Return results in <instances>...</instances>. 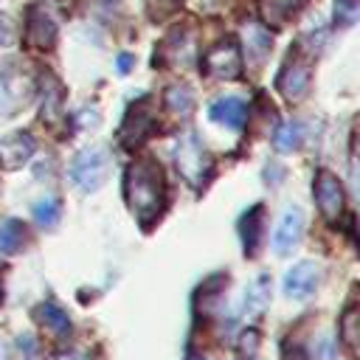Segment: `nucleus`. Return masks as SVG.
<instances>
[{
    "label": "nucleus",
    "mask_w": 360,
    "mask_h": 360,
    "mask_svg": "<svg viewBox=\"0 0 360 360\" xmlns=\"http://www.w3.org/2000/svg\"><path fill=\"white\" fill-rule=\"evenodd\" d=\"M360 312H357V307H349L346 312H343V318H340V343L352 352V354H357V346H360Z\"/></svg>",
    "instance_id": "nucleus-21"
},
{
    "label": "nucleus",
    "mask_w": 360,
    "mask_h": 360,
    "mask_svg": "<svg viewBox=\"0 0 360 360\" xmlns=\"http://www.w3.org/2000/svg\"><path fill=\"white\" fill-rule=\"evenodd\" d=\"M59 217H62V205H59V200L45 197V200L34 202V219H37L42 228H53V225L59 222Z\"/></svg>",
    "instance_id": "nucleus-24"
},
{
    "label": "nucleus",
    "mask_w": 360,
    "mask_h": 360,
    "mask_svg": "<svg viewBox=\"0 0 360 360\" xmlns=\"http://www.w3.org/2000/svg\"><path fill=\"white\" fill-rule=\"evenodd\" d=\"M312 194H315V205L321 211V217L326 222H335L343 217V205H346V194H343V183L329 172L321 169L312 180Z\"/></svg>",
    "instance_id": "nucleus-6"
},
{
    "label": "nucleus",
    "mask_w": 360,
    "mask_h": 360,
    "mask_svg": "<svg viewBox=\"0 0 360 360\" xmlns=\"http://www.w3.org/2000/svg\"><path fill=\"white\" fill-rule=\"evenodd\" d=\"M34 152H37V141L31 132H11V135L0 138V166L8 172L28 163V158Z\"/></svg>",
    "instance_id": "nucleus-11"
},
{
    "label": "nucleus",
    "mask_w": 360,
    "mask_h": 360,
    "mask_svg": "<svg viewBox=\"0 0 360 360\" xmlns=\"http://www.w3.org/2000/svg\"><path fill=\"white\" fill-rule=\"evenodd\" d=\"M202 73L208 79L233 82L242 76V53L236 39H219L202 59Z\"/></svg>",
    "instance_id": "nucleus-4"
},
{
    "label": "nucleus",
    "mask_w": 360,
    "mask_h": 360,
    "mask_svg": "<svg viewBox=\"0 0 360 360\" xmlns=\"http://www.w3.org/2000/svg\"><path fill=\"white\" fill-rule=\"evenodd\" d=\"M211 121L228 127V129H242L245 127V118H248V104L239 98V96H228V98H217L208 110Z\"/></svg>",
    "instance_id": "nucleus-14"
},
{
    "label": "nucleus",
    "mask_w": 360,
    "mask_h": 360,
    "mask_svg": "<svg viewBox=\"0 0 360 360\" xmlns=\"http://www.w3.org/2000/svg\"><path fill=\"white\" fill-rule=\"evenodd\" d=\"M124 197L129 211L146 225L152 222L160 211H163V200H166V183H163V172L152 158H138L127 166L124 174Z\"/></svg>",
    "instance_id": "nucleus-1"
},
{
    "label": "nucleus",
    "mask_w": 360,
    "mask_h": 360,
    "mask_svg": "<svg viewBox=\"0 0 360 360\" xmlns=\"http://www.w3.org/2000/svg\"><path fill=\"white\" fill-rule=\"evenodd\" d=\"M163 104H166L169 112H174L180 118H188L191 110H194V90L188 84H183V82L169 84L166 93H163Z\"/></svg>",
    "instance_id": "nucleus-17"
},
{
    "label": "nucleus",
    "mask_w": 360,
    "mask_h": 360,
    "mask_svg": "<svg viewBox=\"0 0 360 360\" xmlns=\"http://www.w3.org/2000/svg\"><path fill=\"white\" fill-rule=\"evenodd\" d=\"M304 6V0H262L259 3V11H262V20L273 28L284 25L290 17L298 14V8Z\"/></svg>",
    "instance_id": "nucleus-16"
},
{
    "label": "nucleus",
    "mask_w": 360,
    "mask_h": 360,
    "mask_svg": "<svg viewBox=\"0 0 360 360\" xmlns=\"http://www.w3.org/2000/svg\"><path fill=\"white\" fill-rule=\"evenodd\" d=\"M37 321H39L51 335H56V338H65V335L70 332V318H68V312H65L62 307H56L53 301H45V304L37 307Z\"/></svg>",
    "instance_id": "nucleus-18"
},
{
    "label": "nucleus",
    "mask_w": 360,
    "mask_h": 360,
    "mask_svg": "<svg viewBox=\"0 0 360 360\" xmlns=\"http://www.w3.org/2000/svg\"><path fill=\"white\" fill-rule=\"evenodd\" d=\"M39 90H42V118L48 124H56L65 112V87L51 70H42Z\"/></svg>",
    "instance_id": "nucleus-13"
},
{
    "label": "nucleus",
    "mask_w": 360,
    "mask_h": 360,
    "mask_svg": "<svg viewBox=\"0 0 360 360\" xmlns=\"http://www.w3.org/2000/svg\"><path fill=\"white\" fill-rule=\"evenodd\" d=\"M25 42L37 51H51L56 45V22L39 6L31 8L25 17Z\"/></svg>",
    "instance_id": "nucleus-12"
},
{
    "label": "nucleus",
    "mask_w": 360,
    "mask_h": 360,
    "mask_svg": "<svg viewBox=\"0 0 360 360\" xmlns=\"http://www.w3.org/2000/svg\"><path fill=\"white\" fill-rule=\"evenodd\" d=\"M152 132H155V110H152V104H149L146 98H143V101H135V104L129 107V112H127L121 129H118V141H121L127 149H132V146L143 143Z\"/></svg>",
    "instance_id": "nucleus-7"
},
{
    "label": "nucleus",
    "mask_w": 360,
    "mask_h": 360,
    "mask_svg": "<svg viewBox=\"0 0 360 360\" xmlns=\"http://www.w3.org/2000/svg\"><path fill=\"white\" fill-rule=\"evenodd\" d=\"M174 166L186 183H191L194 188L202 186V180L211 172V155L197 132H183L174 141Z\"/></svg>",
    "instance_id": "nucleus-2"
},
{
    "label": "nucleus",
    "mask_w": 360,
    "mask_h": 360,
    "mask_svg": "<svg viewBox=\"0 0 360 360\" xmlns=\"http://www.w3.org/2000/svg\"><path fill=\"white\" fill-rule=\"evenodd\" d=\"M312 84V62L304 59L298 51H290V59L284 62V68L278 70L276 87L287 101H301L309 93Z\"/></svg>",
    "instance_id": "nucleus-5"
},
{
    "label": "nucleus",
    "mask_w": 360,
    "mask_h": 360,
    "mask_svg": "<svg viewBox=\"0 0 360 360\" xmlns=\"http://www.w3.org/2000/svg\"><path fill=\"white\" fill-rule=\"evenodd\" d=\"M177 6H180V0H149V11H152V17H158V20H163L166 14H172Z\"/></svg>",
    "instance_id": "nucleus-26"
},
{
    "label": "nucleus",
    "mask_w": 360,
    "mask_h": 360,
    "mask_svg": "<svg viewBox=\"0 0 360 360\" xmlns=\"http://www.w3.org/2000/svg\"><path fill=\"white\" fill-rule=\"evenodd\" d=\"M31 98V82L17 65L0 68V112H14Z\"/></svg>",
    "instance_id": "nucleus-8"
},
{
    "label": "nucleus",
    "mask_w": 360,
    "mask_h": 360,
    "mask_svg": "<svg viewBox=\"0 0 360 360\" xmlns=\"http://www.w3.org/2000/svg\"><path fill=\"white\" fill-rule=\"evenodd\" d=\"M276 149L278 152H292V149H298V143H301V124L298 121H287V124H281L278 129H276Z\"/></svg>",
    "instance_id": "nucleus-23"
},
{
    "label": "nucleus",
    "mask_w": 360,
    "mask_h": 360,
    "mask_svg": "<svg viewBox=\"0 0 360 360\" xmlns=\"http://www.w3.org/2000/svg\"><path fill=\"white\" fill-rule=\"evenodd\" d=\"M318 281H321V267H318L315 262H298V264H292V267L287 270L281 290H284L287 298L301 301V298H309V295L315 292Z\"/></svg>",
    "instance_id": "nucleus-9"
},
{
    "label": "nucleus",
    "mask_w": 360,
    "mask_h": 360,
    "mask_svg": "<svg viewBox=\"0 0 360 360\" xmlns=\"http://www.w3.org/2000/svg\"><path fill=\"white\" fill-rule=\"evenodd\" d=\"M284 360H309V357L298 343H287L284 346Z\"/></svg>",
    "instance_id": "nucleus-27"
},
{
    "label": "nucleus",
    "mask_w": 360,
    "mask_h": 360,
    "mask_svg": "<svg viewBox=\"0 0 360 360\" xmlns=\"http://www.w3.org/2000/svg\"><path fill=\"white\" fill-rule=\"evenodd\" d=\"M14 360H42L39 354V343L31 332H22L17 338V349H14Z\"/></svg>",
    "instance_id": "nucleus-25"
},
{
    "label": "nucleus",
    "mask_w": 360,
    "mask_h": 360,
    "mask_svg": "<svg viewBox=\"0 0 360 360\" xmlns=\"http://www.w3.org/2000/svg\"><path fill=\"white\" fill-rule=\"evenodd\" d=\"M262 228H264V208L253 205L242 219H239V233H242V248L248 256H253L259 250L262 242Z\"/></svg>",
    "instance_id": "nucleus-15"
},
{
    "label": "nucleus",
    "mask_w": 360,
    "mask_h": 360,
    "mask_svg": "<svg viewBox=\"0 0 360 360\" xmlns=\"http://www.w3.org/2000/svg\"><path fill=\"white\" fill-rule=\"evenodd\" d=\"M129 68H132V56H129V53H121V56H118V70L127 73Z\"/></svg>",
    "instance_id": "nucleus-28"
},
{
    "label": "nucleus",
    "mask_w": 360,
    "mask_h": 360,
    "mask_svg": "<svg viewBox=\"0 0 360 360\" xmlns=\"http://www.w3.org/2000/svg\"><path fill=\"white\" fill-rule=\"evenodd\" d=\"M110 177V152L104 146H84L70 160V180L82 191H98Z\"/></svg>",
    "instance_id": "nucleus-3"
},
{
    "label": "nucleus",
    "mask_w": 360,
    "mask_h": 360,
    "mask_svg": "<svg viewBox=\"0 0 360 360\" xmlns=\"http://www.w3.org/2000/svg\"><path fill=\"white\" fill-rule=\"evenodd\" d=\"M0 301H3V281H0Z\"/></svg>",
    "instance_id": "nucleus-29"
},
{
    "label": "nucleus",
    "mask_w": 360,
    "mask_h": 360,
    "mask_svg": "<svg viewBox=\"0 0 360 360\" xmlns=\"http://www.w3.org/2000/svg\"><path fill=\"white\" fill-rule=\"evenodd\" d=\"M304 236V211L301 208H287L284 217L278 219L276 231H273V250L278 256H287L298 248Z\"/></svg>",
    "instance_id": "nucleus-10"
},
{
    "label": "nucleus",
    "mask_w": 360,
    "mask_h": 360,
    "mask_svg": "<svg viewBox=\"0 0 360 360\" xmlns=\"http://www.w3.org/2000/svg\"><path fill=\"white\" fill-rule=\"evenodd\" d=\"M191 360H202V357H191Z\"/></svg>",
    "instance_id": "nucleus-30"
},
{
    "label": "nucleus",
    "mask_w": 360,
    "mask_h": 360,
    "mask_svg": "<svg viewBox=\"0 0 360 360\" xmlns=\"http://www.w3.org/2000/svg\"><path fill=\"white\" fill-rule=\"evenodd\" d=\"M245 42H248V53L253 56V62H262L264 53L270 51V34L262 25H248L245 28Z\"/></svg>",
    "instance_id": "nucleus-22"
},
{
    "label": "nucleus",
    "mask_w": 360,
    "mask_h": 360,
    "mask_svg": "<svg viewBox=\"0 0 360 360\" xmlns=\"http://www.w3.org/2000/svg\"><path fill=\"white\" fill-rule=\"evenodd\" d=\"M25 245V225L14 217L0 222V253H17Z\"/></svg>",
    "instance_id": "nucleus-20"
},
{
    "label": "nucleus",
    "mask_w": 360,
    "mask_h": 360,
    "mask_svg": "<svg viewBox=\"0 0 360 360\" xmlns=\"http://www.w3.org/2000/svg\"><path fill=\"white\" fill-rule=\"evenodd\" d=\"M270 304V276L262 273L245 292V312L250 318H256L259 312H264V307Z\"/></svg>",
    "instance_id": "nucleus-19"
}]
</instances>
